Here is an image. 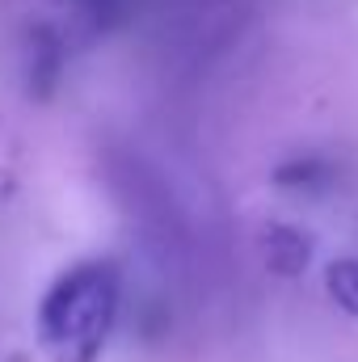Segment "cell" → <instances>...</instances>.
I'll list each match as a JSON object with an SVG mask.
<instances>
[{"mask_svg":"<svg viewBox=\"0 0 358 362\" xmlns=\"http://www.w3.org/2000/svg\"><path fill=\"white\" fill-rule=\"evenodd\" d=\"M118 316V270L110 262L72 266L38 303V346L51 362H97Z\"/></svg>","mask_w":358,"mask_h":362,"instance_id":"cell-1","label":"cell"},{"mask_svg":"<svg viewBox=\"0 0 358 362\" xmlns=\"http://www.w3.org/2000/svg\"><path fill=\"white\" fill-rule=\"evenodd\" d=\"M308 253H312V245H308L304 232H295V228H287V223H278V228L266 232V262H270L274 274H282V278L304 274Z\"/></svg>","mask_w":358,"mask_h":362,"instance_id":"cell-2","label":"cell"},{"mask_svg":"<svg viewBox=\"0 0 358 362\" xmlns=\"http://www.w3.org/2000/svg\"><path fill=\"white\" fill-rule=\"evenodd\" d=\"M325 291H329V299H333L346 316H358V257H337V262H329V270H325Z\"/></svg>","mask_w":358,"mask_h":362,"instance_id":"cell-3","label":"cell"},{"mask_svg":"<svg viewBox=\"0 0 358 362\" xmlns=\"http://www.w3.org/2000/svg\"><path fill=\"white\" fill-rule=\"evenodd\" d=\"M30 76L42 81V85H55V64H59V38L42 25L34 30V42H30Z\"/></svg>","mask_w":358,"mask_h":362,"instance_id":"cell-4","label":"cell"},{"mask_svg":"<svg viewBox=\"0 0 358 362\" xmlns=\"http://www.w3.org/2000/svg\"><path fill=\"white\" fill-rule=\"evenodd\" d=\"M321 177H329V169H325L321 160H295V165H287V169L278 173V185H295V189H304V185H316Z\"/></svg>","mask_w":358,"mask_h":362,"instance_id":"cell-5","label":"cell"},{"mask_svg":"<svg viewBox=\"0 0 358 362\" xmlns=\"http://www.w3.org/2000/svg\"><path fill=\"white\" fill-rule=\"evenodd\" d=\"M76 8L97 21V25H110V21H118L122 17V8H127V0H76Z\"/></svg>","mask_w":358,"mask_h":362,"instance_id":"cell-6","label":"cell"}]
</instances>
